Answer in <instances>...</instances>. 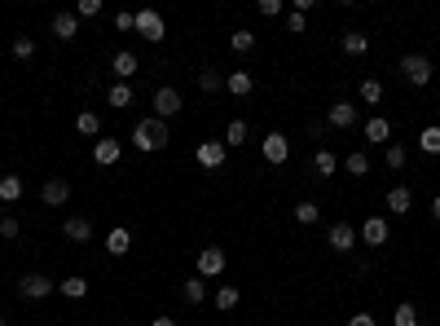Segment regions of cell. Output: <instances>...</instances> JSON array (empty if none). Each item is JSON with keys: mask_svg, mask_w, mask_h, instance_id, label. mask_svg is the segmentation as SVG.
Segmentation results:
<instances>
[{"mask_svg": "<svg viewBox=\"0 0 440 326\" xmlns=\"http://www.w3.org/2000/svg\"><path fill=\"white\" fill-rule=\"evenodd\" d=\"M133 146H137V150H145V155L163 150V146H168V123H163V119H154V115H150V119H141L137 128H133Z\"/></svg>", "mask_w": 440, "mask_h": 326, "instance_id": "cell-1", "label": "cell"}, {"mask_svg": "<svg viewBox=\"0 0 440 326\" xmlns=\"http://www.w3.org/2000/svg\"><path fill=\"white\" fill-rule=\"evenodd\" d=\"M401 75H405L409 84L427 88V84H431V58H423V54H405V58H401Z\"/></svg>", "mask_w": 440, "mask_h": 326, "instance_id": "cell-2", "label": "cell"}, {"mask_svg": "<svg viewBox=\"0 0 440 326\" xmlns=\"http://www.w3.org/2000/svg\"><path fill=\"white\" fill-rule=\"evenodd\" d=\"M150 106H154V119H168V115H176V111H185V97H180L172 84H163L159 93H154Z\"/></svg>", "mask_w": 440, "mask_h": 326, "instance_id": "cell-3", "label": "cell"}, {"mask_svg": "<svg viewBox=\"0 0 440 326\" xmlns=\"http://www.w3.org/2000/svg\"><path fill=\"white\" fill-rule=\"evenodd\" d=\"M326 243H330V252H352L357 247V225H348V220H334L330 225V234H326Z\"/></svg>", "mask_w": 440, "mask_h": 326, "instance_id": "cell-4", "label": "cell"}, {"mask_svg": "<svg viewBox=\"0 0 440 326\" xmlns=\"http://www.w3.org/2000/svg\"><path fill=\"white\" fill-rule=\"evenodd\" d=\"M66 198H71V181H66V177H48V181L40 185V203H44V208H62Z\"/></svg>", "mask_w": 440, "mask_h": 326, "instance_id": "cell-5", "label": "cell"}, {"mask_svg": "<svg viewBox=\"0 0 440 326\" xmlns=\"http://www.w3.org/2000/svg\"><path fill=\"white\" fill-rule=\"evenodd\" d=\"M18 291L27 295V300H44L48 291H58V282L44 278V273H22V278H18Z\"/></svg>", "mask_w": 440, "mask_h": 326, "instance_id": "cell-6", "label": "cell"}, {"mask_svg": "<svg viewBox=\"0 0 440 326\" xmlns=\"http://www.w3.org/2000/svg\"><path fill=\"white\" fill-rule=\"evenodd\" d=\"M225 252H220V247H203V252H198V278H220V273H225Z\"/></svg>", "mask_w": 440, "mask_h": 326, "instance_id": "cell-7", "label": "cell"}, {"mask_svg": "<svg viewBox=\"0 0 440 326\" xmlns=\"http://www.w3.org/2000/svg\"><path fill=\"white\" fill-rule=\"evenodd\" d=\"M137 31H141V40H150V44H159V40L168 36V27H163V18L154 14V9H141V14H137Z\"/></svg>", "mask_w": 440, "mask_h": 326, "instance_id": "cell-8", "label": "cell"}, {"mask_svg": "<svg viewBox=\"0 0 440 326\" xmlns=\"http://www.w3.org/2000/svg\"><path fill=\"white\" fill-rule=\"evenodd\" d=\"M260 150H265L269 163H287V159H291V137H287V133H269V137L260 141Z\"/></svg>", "mask_w": 440, "mask_h": 326, "instance_id": "cell-9", "label": "cell"}, {"mask_svg": "<svg viewBox=\"0 0 440 326\" xmlns=\"http://www.w3.org/2000/svg\"><path fill=\"white\" fill-rule=\"evenodd\" d=\"M194 159H198L203 168H225V159H229V150H225V141H198V150H194Z\"/></svg>", "mask_w": 440, "mask_h": 326, "instance_id": "cell-10", "label": "cell"}, {"mask_svg": "<svg viewBox=\"0 0 440 326\" xmlns=\"http://www.w3.org/2000/svg\"><path fill=\"white\" fill-rule=\"evenodd\" d=\"M357 119H361V111H357L352 102H334V106H326V123H330V128H352Z\"/></svg>", "mask_w": 440, "mask_h": 326, "instance_id": "cell-11", "label": "cell"}, {"mask_svg": "<svg viewBox=\"0 0 440 326\" xmlns=\"http://www.w3.org/2000/svg\"><path fill=\"white\" fill-rule=\"evenodd\" d=\"M357 238L366 243V247H383V243H387V220H383V216H366Z\"/></svg>", "mask_w": 440, "mask_h": 326, "instance_id": "cell-12", "label": "cell"}, {"mask_svg": "<svg viewBox=\"0 0 440 326\" xmlns=\"http://www.w3.org/2000/svg\"><path fill=\"white\" fill-rule=\"evenodd\" d=\"M93 159H97L101 168H115V163L123 159V146H119L115 137H101V141L93 146Z\"/></svg>", "mask_w": 440, "mask_h": 326, "instance_id": "cell-13", "label": "cell"}, {"mask_svg": "<svg viewBox=\"0 0 440 326\" xmlns=\"http://www.w3.org/2000/svg\"><path fill=\"white\" fill-rule=\"evenodd\" d=\"M225 88L234 93V97H251V93H255V75H251V71H229V75H225Z\"/></svg>", "mask_w": 440, "mask_h": 326, "instance_id": "cell-14", "label": "cell"}, {"mask_svg": "<svg viewBox=\"0 0 440 326\" xmlns=\"http://www.w3.org/2000/svg\"><path fill=\"white\" fill-rule=\"evenodd\" d=\"M111 71H115V80H119V84H128V80L137 75V54H128V49H119V54H115V62H111Z\"/></svg>", "mask_w": 440, "mask_h": 326, "instance_id": "cell-15", "label": "cell"}, {"mask_svg": "<svg viewBox=\"0 0 440 326\" xmlns=\"http://www.w3.org/2000/svg\"><path fill=\"white\" fill-rule=\"evenodd\" d=\"M409 208H414V190H409V185H392V190H387V212L405 216Z\"/></svg>", "mask_w": 440, "mask_h": 326, "instance_id": "cell-16", "label": "cell"}, {"mask_svg": "<svg viewBox=\"0 0 440 326\" xmlns=\"http://www.w3.org/2000/svg\"><path fill=\"white\" fill-rule=\"evenodd\" d=\"M62 234H66L71 243H88V238H93V225H88V216H66Z\"/></svg>", "mask_w": 440, "mask_h": 326, "instance_id": "cell-17", "label": "cell"}, {"mask_svg": "<svg viewBox=\"0 0 440 326\" xmlns=\"http://www.w3.org/2000/svg\"><path fill=\"white\" fill-rule=\"evenodd\" d=\"M106 252L111 256H128V252H133V234H128L123 225H115V230L106 234Z\"/></svg>", "mask_w": 440, "mask_h": 326, "instance_id": "cell-18", "label": "cell"}, {"mask_svg": "<svg viewBox=\"0 0 440 326\" xmlns=\"http://www.w3.org/2000/svg\"><path fill=\"white\" fill-rule=\"evenodd\" d=\"M53 36L58 40H75L80 36V14H53Z\"/></svg>", "mask_w": 440, "mask_h": 326, "instance_id": "cell-19", "label": "cell"}, {"mask_svg": "<svg viewBox=\"0 0 440 326\" xmlns=\"http://www.w3.org/2000/svg\"><path fill=\"white\" fill-rule=\"evenodd\" d=\"M75 133H80V137H97L101 133V115L97 111H80V115H75Z\"/></svg>", "mask_w": 440, "mask_h": 326, "instance_id": "cell-20", "label": "cell"}, {"mask_svg": "<svg viewBox=\"0 0 440 326\" xmlns=\"http://www.w3.org/2000/svg\"><path fill=\"white\" fill-rule=\"evenodd\" d=\"M212 300H216V309H220V313H229V309H238V300H242V295H238V287H229V282H220Z\"/></svg>", "mask_w": 440, "mask_h": 326, "instance_id": "cell-21", "label": "cell"}, {"mask_svg": "<svg viewBox=\"0 0 440 326\" xmlns=\"http://www.w3.org/2000/svg\"><path fill=\"white\" fill-rule=\"evenodd\" d=\"M344 54L348 58H361V54H366V49H370V36H361V31H344Z\"/></svg>", "mask_w": 440, "mask_h": 326, "instance_id": "cell-22", "label": "cell"}, {"mask_svg": "<svg viewBox=\"0 0 440 326\" xmlns=\"http://www.w3.org/2000/svg\"><path fill=\"white\" fill-rule=\"evenodd\" d=\"M22 190H27V185H22V177H0V203H18Z\"/></svg>", "mask_w": 440, "mask_h": 326, "instance_id": "cell-23", "label": "cell"}, {"mask_svg": "<svg viewBox=\"0 0 440 326\" xmlns=\"http://www.w3.org/2000/svg\"><path fill=\"white\" fill-rule=\"evenodd\" d=\"M247 137H251V128H247L242 119H234V123H229V128H225V150H234V146H247Z\"/></svg>", "mask_w": 440, "mask_h": 326, "instance_id": "cell-24", "label": "cell"}, {"mask_svg": "<svg viewBox=\"0 0 440 326\" xmlns=\"http://www.w3.org/2000/svg\"><path fill=\"white\" fill-rule=\"evenodd\" d=\"M387 137H392V123H387L383 115L366 119V141H387Z\"/></svg>", "mask_w": 440, "mask_h": 326, "instance_id": "cell-25", "label": "cell"}, {"mask_svg": "<svg viewBox=\"0 0 440 326\" xmlns=\"http://www.w3.org/2000/svg\"><path fill=\"white\" fill-rule=\"evenodd\" d=\"M58 291H62L66 300H84V295H88V282L75 273V278H62V282H58Z\"/></svg>", "mask_w": 440, "mask_h": 326, "instance_id": "cell-26", "label": "cell"}, {"mask_svg": "<svg viewBox=\"0 0 440 326\" xmlns=\"http://www.w3.org/2000/svg\"><path fill=\"white\" fill-rule=\"evenodd\" d=\"M419 150H427V155H440V123H427V128L419 133Z\"/></svg>", "mask_w": 440, "mask_h": 326, "instance_id": "cell-27", "label": "cell"}, {"mask_svg": "<svg viewBox=\"0 0 440 326\" xmlns=\"http://www.w3.org/2000/svg\"><path fill=\"white\" fill-rule=\"evenodd\" d=\"M106 102L115 106V111H123V106H133V88H128V84H111V93H106Z\"/></svg>", "mask_w": 440, "mask_h": 326, "instance_id": "cell-28", "label": "cell"}, {"mask_svg": "<svg viewBox=\"0 0 440 326\" xmlns=\"http://www.w3.org/2000/svg\"><path fill=\"white\" fill-rule=\"evenodd\" d=\"M185 300H190V305H203V300H207V278H198V273L185 278Z\"/></svg>", "mask_w": 440, "mask_h": 326, "instance_id": "cell-29", "label": "cell"}, {"mask_svg": "<svg viewBox=\"0 0 440 326\" xmlns=\"http://www.w3.org/2000/svg\"><path fill=\"white\" fill-rule=\"evenodd\" d=\"M317 216H322V208L313 203V198H304V203H295V220H300V225H317Z\"/></svg>", "mask_w": 440, "mask_h": 326, "instance_id": "cell-30", "label": "cell"}, {"mask_svg": "<svg viewBox=\"0 0 440 326\" xmlns=\"http://www.w3.org/2000/svg\"><path fill=\"white\" fill-rule=\"evenodd\" d=\"M229 44H234V54H251V49H255V31H247V27H238L234 36H229Z\"/></svg>", "mask_w": 440, "mask_h": 326, "instance_id": "cell-31", "label": "cell"}, {"mask_svg": "<svg viewBox=\"0 0 440 326\" xmlns=\"http://www.w3.org/2000/svg\"><path fill=\"white\" fill-rule=\"evenodd\" d=\"M361 102L379 106V102H383V84H379V80H361Z\"/></svg>", "mask_w": 440, "mask_h": 326, "instance_id": "cell-32", "label": "cell"}, {"mask_svg": "<svg viewBox=\"0 0 440 326\" xmlns=\"http://www.w3.org/2000/svg\"><path fill=\"white\" fill-rule=\"evenodd\" d=\"M313 168H317V177H330V172L339 168V159H334L330 150H317V155H313Z\"/></svg>", "mask_w": 440, "mask_h": 326, "instance_id": "cell-33", "label": "cell"}, {"mask_svg": "<svg viewBox=\"0 0 440 326\" xmlns=\"http://www.w3.org/2000/svg\"><path fill=\"white\" fill-rule=\"evenodd\" d=\"M396 326H419V309H414L409 305V300H401V305H396V317H392Z\"/></svg>", "mask_w": 440, "mask_h": 326, "instance_id": "cell-34", "label": "cell"}, {"mask_svg": "<svg viewBox=\"0 0 440 326\" xmlns=\"http://www.w3.org/2000/svg\"><path fill=\"white\" fill-rule=\"evenodd\" d=\"M220 84H225V80H220V71H212V66L198 71V88H203V93H220Z\"/></svg>", "mask_w": 440, "mask_h": 326, "instance_id": "cell-35", "label": "cell"}, {"mask_svg": "<svg viewBox=\"0 0 440 326\" xmlns=\"http://www.w3.org/2000/svg\"><path fill=\"white\" fill-rule=\"evenodd\" d=\"M344 168L352 172V177H366V172H370V159H366V155H361V150H352V155L344 159Z\"/></svg>", "mask_w": 440, "mask_h": 326, "instance_id": "cell-36", "label": "cell"}, {"mask_svg": "<svg viewBox=\"0 0 440 326\" xmlns=\"http://www.w3.org/2000/svg\"><path fill=\"white\" fill-rule=\"evenodd\" d=\"M383 159H387V168H392V172H401V168L409 163V155H405V146H387V155H383Z\"/></svg>", "mask_w": 440, "mask_h": 326, "instance_id": "cell-37", "label": "cell"}, {"mask_svg": "<svg viewBox=\"0 0 440 326\" xmlns=\"http://www.w3.org/2000/svg\"><path fill=\"white\" fill-rule=\"evenodd\" d=\"M31 54H36V40H31V36H18V40H14V58H18V62H27Z\"/></svg>", "mask_w": 440, "mask_h": 326, "instance_id": "cell-38", "label": "cell"}, {"mask_svg": "<svg viewBox=\"0 0 440 326\" xmlns=\"http://www.w3.org/2000/svg\"><path fill=\"white\" fill-rule=\"evenodd\" d=\"M287 31H291V36H304V31H308V14L291 9V14H287Z\"/></svg>", "mask_w": 440, "mask_h": 326, "instance_id": "cell-39", "label": "cell"}, {"mask_svg": "<svg viewBox=\"0 0 440 326\" xmlns=\"http://www.w3.org/2000/svg\"><path fill=\"white\" fill-rule=\"evenodd\" d=\"M18 234H22V225H18L14 216H5V220H0V238H5V243H14Z\"/></svg>", "mask_w": 440, "mask_h": 326, "instance_id": "cell-40", "label": "cell"}, {"mask_svg": "<svg viewBox=\"0 0 440 326\" xmlns=\"http://www.w3.org/2000/svg\"><path fill=\"white\" fill-rule=\"evenodd\" d=\"M115 27H119V31H137V14H133V9L115 14Z\"/></svg>", "mask_w": 440, "mask_h": 326, "instance_id": "cell-41", "label": "cell"}, {"mask_svg": "<svg viewBox=\"0 0 440 326\" xmlns=\"http://www.w3.org/2000/svg\"><path fill=\"white\" fill-rule=\"evenodd\" d=\"M101 14V0H80V18H97Z\"/></svg>", "mask_w": 440, "mask_h": 326, "instance_id": "cell-42", "label": "cell"}, {"mask_svg": "<svg viewBox=\"0 0 440 326\" xmlns=\"http://www.w3.org/2000/svg\"><path fill=\"white\" fill-rule=\"evenodd\" d=\"M260 14H265V18H277V14H282V0H260Z\"/></svg>", "mask_w": 440, "mask_h": 326, "instance_id": "cell-43", "label": "cell"}, {"mask_svg": "<svg viewBox=\"0 0 440 326\" xmlns=\"http://www.w3.org/2000/svg\"><path fill=\"white\" fill-rule=\"evenodd\" d=\"M348 326H379V322H374L370 313H352V317H348Z\"/></svg>", "mask_w": 440, "mask_h": 326, "instance_id": "cell-44", "label": "cell"}, {"mask_svg": "<svg viewBox=\"0 0 440 326\" xmlns=\"http://www.w3.org/2000/svg\"><path fill=\"white\" fill-rule=\"evenodd\" d=\"M150 326H176V317H150Z\"/></svg>", "mask_w": 440, "mask_h": 326, "instance_id": "cell-45", "label": "cell"}, {"mask_svg": "<svg viewBox=\"0 0 440 326\" xmlns=\"http://www.w3.org/2000/svg\"><path fill=\"white\" fill-rule=\"evenodd\" d=\"M431 216H436V220H440V194H436V198H431Z\"/></svg>", "mask_w": 440, "mask_h": 326, "instance_id": "cell-46", "label": "cell"}, {"mask_svg": "<svg viewBox=\"0 0 440 326\" xmlns=\"http://www.w3.org/2000/svg\"><path fill=\"white\" fill-rule=\"evenodd\" d=\"M0 326H5V317H0Z\"/></svg>", "mask_w": 440, "mask_h": 326, "instance_id": "cell-47", "label": "cell"}, {"mask_svg": "<svg viewBox=\"0 0 440 326\" xmlns=\"http://www.w3.org/2000/svg\"><path fill=\"white\" fill-rule=\"evenodd\" d=\"M0 243H5V238H0Z\"/></svg>", "mask_w": 440, "mask_h": 326, "instance_id": "cell-48", "label": "cell"}]
</instances>
